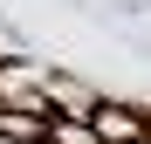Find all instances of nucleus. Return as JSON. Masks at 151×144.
<instances>
[{"label": "nucleus", "mask_w": 151, "mask_h": 144, "mask_svg": "<svg viewBox=\"0 0 151 144\" xmlns=\"http://www.w3.org/2000/svg\"><path fill=\"white\" fill-rule=\"evenodd\" d=\"M89 130L103 137V144H144V137H151V117H144V110H131V103H96Z\"/></svg>", "instance_id": "1"}]
</instances>
